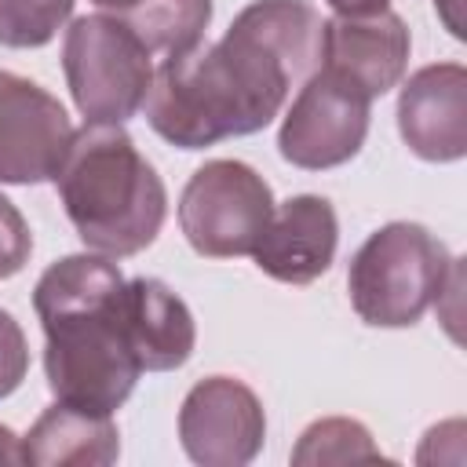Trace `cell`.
Returning <instances> with one entry per match:
<instances>
[{
	"instance_id": "1",
	"label": "cell",
	"mask_w": 467,
	"mask_h": 467,
	"mask_svg": "<svg viewBox=\"0 0 467 467\" xmlns=\"http://www.w3.org/2000/svg\"><path fill=\"white\" fill-rule=\"evenodd\" d=\"M321 15L306 0H255L223 40L161 58L146 124L179 150L263 131L288 91L321 66Z\"/></svg>"
},
{
	"instance_id": "2",
	"label": "cell",
	"mask_w": 467,
	"mask_h": 467,
	"mask_svg": "<svg viewBox=\"0 0 467 467\" xmlns=\"http://www.w3.org/2000/svg\"><path fill=\"white\" fill-rule=\"evenodd\" d=\"M120 288V266L99 252L66 255L40 274L33 310L44 328V372L55 401L113 416L135 390L142 368L117 321Z\"/></svg>"
},
{
	"instance_id": "3",
	"label": "cell",
	"mask_w": 467,
	"mask_h": 467,
	"mask_svg": "<svg viewBox=\"0 0 467 467\" xmlns=\"http://www.w3.org/2000/svg\"><path fill=\"white\" fill-rule=\"evenodd\" d=\"M55 190L77 237L109 259L150 248L168 215L164 179L124 124H84L73 131Z\"/></svg>"
},
{
	"instance_id": "4",
	"label": "cell",
	"mask_w": 467,
	"mask_h": 467,
	"mask_svg": "<svg viewBox=\"0 0 467 467\" xmlns=\"http://www.w3.org/2000/svg\"><path fill=\"white\" fill-rule=\"evenodd\" d=\"M456 266L460 259L427 226L387 223L350 259V306L365 325L409 328L441 299Z\"/></svg>"
},
{
	"instance_id": "5",
	"label": "cell",
	"mask_w": 467,
	"mask_h": 467,
	"mask_svg": "<svg viewBox=\"0 0 467 467\" xmlns=\"http://www.w3.org/2000/svg\"><path fill=\"white\" fill-rule=\"evenodd\" d=\"M62 73L88 124H124L153 84V55L117 15H84L66 29Z\"/></svg>"
},
{
	"instance_id": "6",
	"label": "cell",
	"mask_w": 467,
	"mask_h": 467,
	"mask_svg": "<svg viewBox=\"0 0 467 467\" xmlns=\"http://www.w3.org/2000/svg\"><path fill=\"white\" fill-rule=\"evenodd\" d=\"M270 215V182L244 161L223 157L201 164L179 197V226L190 248L208 259L252 255Z\"/></svg>"
},
{
	"instance_id": "7",
	"label": "cell",
	"mask_w": 467,
	"mask_h": 467,
	"mask_svg": "<svg viewBox=\"0 0 467 467\" xmlns=\"http://www.w3.org/2000/svg\"><path fill=\"white\" fill-rule=\"evenodd\" d=\"M368 117L372 99L339 73L317 66L299 84V95L281 120L277 150L288 164L303 171L339 168L365 146Z\"/></svg>"
},
{
	"instance_id": "8",
	"label": "cell",
	"mask_w": 467,
	"mask_h": 467,
	"mask_svg": "<svg viewBox=\"0 0 467 467\" xmlns=\"http://www.w3.org/2000/svg\"><path fill=\"white\" fill-rule=\"evenodd\" d=\"M266 412L255 390L234 376H208L190 387L179 409L182 452L201 467H244L259 456Z\"/></svg>"
},
{
	"instance_id": "9",
	"label": "cell",
	"mask_w": 467,
	"mask_h": 467,
	"mask_svg": "<svg viewBox=\"0 0 467 467\" xmlns=\"http://www.w3.org/2000/svg\"><path fill=\"white\" fill-rule=\"evenodd\" d=\"M73 124L62 102L29 77L0 69V182L36 186L58 175Z\"/></svg>"
},
{
	"instance_id": "10",
	"label": "cell",
	"mask_w": 467,
	"mask_h": 467,
	"mask_svg": "<svg viewBox=\"0 0 467 467\" xmlns=\"http://www.w3.org/2000/svg\"><path fill=\"white\" fill-rule=\"evenodd\" d=\"M398 131L431 164L460 161L467 153V69L460 62L416 69L398 95Z\"/></svg>"
},
{
	"instance_id": "11",
	"label": "cell",
	"mask_w": 467,
	"mask_h": 467,
	"mask_svg": "<svg viewBox=\"0 0 467 467\" xmlns=\"http://www.w3.org/2000/svg\"><path fill=\"white\" fill-rule=\"evenodd\" d=\"M409 29L387 7L376 15H332L321 26V66L361 88L368 99L398 88L409 66Z\"/></svg>"
},
{
	"instance_id": "12",
	"label": "cell",
	"mask_w": 467,
	"mask_h": 467,
	"mask_svg": "<svg viewBox=\"0 0 467 467\" xmlns=\"http://www.w3.org/2000/svg\"><path fill=\"white\" fill-rule=\"evenodd\" d=\"M336 244L339 223L332 201L317 193H299L274 208L270 223L263 226L252 248V259L266 277L281 285H310L328 274Z\"/></svg>"
},
{
	"instance_id": "13",
	"label": "cell",
	"mask_w": 467,
	"mask_h": 467,
	"mask_svg": "<svg viewBox=\"0 0 467 467\" xmlns=\"http://www.w3.org/2000/svg\"><path fill=\"white\" fill-rule=\"evenodd\" d=\"M117 321L142 372L182 368L197 343L190 306L157 277H131L117 299Z\"/></svg>"
},
{
	"instance_id": "14",
	"label": "cell",
	"mask_w": 467,
	"mask_h": 467,
	"mask_svg": "<svg viewBox=\"0 0 467 467\" xmlns=\"http://www.w3.org/2000/svg\"><path fill=\"white\" fill-rule=\"evenodd\" d=\"M120 456V434L109 416L55 401L22 438L29 467H106Z\"/></svg>"
},
{
	"instance_id": "15",
	"label": "cell",
	"mask_w": 467,
	"mask_h": 467,
	"mask_svg": "<svg viewBox=\"0 0 467 467\" xmlns=\"http://www.w3.org/2000/svg\"><path fill=\"white\" fill-rule=\"evenodd\" d=\"M150 55L175 58L201 44L212 22V0H135L117 15Z\"/></svg>"
},
{
	"instance_id": "16",
	"label": "cell",
	"mask_w": 467,
	"mask_h": 467,
	"mask_svg": "<svg viewBox=\"0 0 467 467\" xmlns=\"http://www.w3.org/2000/svg\"><path fill=\"white\" fill-rule=\"evenodd\" d=\"M387 460L379 445L372 441L368 427L347 416H328L314 420L303 434L299 445L292 449V463L299 467H325V463H379Z\"/></svg>"
},
{
	"instance_id": "17",
	"label": "cell",
	"mask_w": 467,
	"mask_h": 467,
	"mask_svg": "<svg viewBox=\"0 0 467 467\" xmlns=\"http://www.w3.org/2000/svg\"><path fill=\"white\" fill-rule=\"evenodd\" d=\"M77 0H0V44L4 47H44L69 22Z\"/></svg>"
},
{
	"instance_id": "18",
	"label": "cell",
	"mask_w": 467,
	"mask_h": 467,
	"mask_svg": "<svg viewBox=\"0 0 467 467\" xmlns=\"http://www.w3.org/2000/svg\"><path fill=\"white\" fill-rule=\"evenodd\" d=\"M33 255V234L26 215L15 208V201H7L0 193V281L15 277Z\"/></svg>"
},
{
	"instance_id": "19",
	"label": "cell",
	"mask_w": 467,
	"mask_h": 467,
	"mask_svg": "<svg viewBox=\"0 0 467 467\" xmlns=\"http://www.w3.org/2000/svg\"><path fill=\"white\" fill-rule=\"evenodd\" d=\"M26 372H29L26 332L7 310H0V398L15 394L26 379Z\"/></svg>"
},
{
	"instance_id": "20",
	"label": "cell",
	"mask_w": 467,
	"mask_h": 467,
	"mask_svg": "<svg viewBox=\"0 0 467 467\" xmlns=\"http://www.w3.org/2000/svg\"><path fill=\"white\" fill-rule=\"evenodd\" d=\"M336 15H347V18H358V15H376V11H387L390 0H325Z\"/></svg>"
},
{
	"instance_id": "21",
	"label": "cell",
	"mask_w": 467,
	"mask_h": 467,
	"mask_svg": "<svg viewBox=\"0 0 467 467\" xmlns=\"http://www.w3.org/2000/svg\"><path fill=\"white\" fill-rule=\"evenodd\" d=\"M0 463H26L22 460V438L0 423Z\"/></svg>"
},
{
	"instance_id": "22",
	"label": "cell",
	"mask_w": 467,
	"mask_h": 467,
	"mask_svg": "<svg viewBox=\"0 0 467 467\" xmlns=\"http://www.w3.org/2000/svg\"><path fill=\"white\" fill-rule=\"evenodd\" d=\"M434 7H438V15H441L445 29H449L452 36H463V26H460V0H434Z\"/></svg>"
},
{
	"instance_id": "23",
	"label": "cell",
	"mask_w": 467,
	"mask_h": 467,
	"mask_svg": "<svg viewBox=\"0 0 467 467\" xmlns=\"http://www.w3.org/2000/svg\"><path fill=\"white\" fill-rule=\"evenodd\" d=\"M91 4H95V7H106V11H113V15H120V11L131 7L135 0H91Z\"/></svg>"
}]
</instances>
